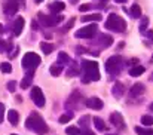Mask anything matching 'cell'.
Returning <instances> with one entry per match:
<instances>
[{"mask_svg": "<svg viewBox=\"0 0 153 135\" xmlns=\"http://www.w3.org/2000/svg\"><path fill=\"white\" fill-rule=\"evenodd\" d=\"M25 126L30 131H34L36 134L39 135H45L48 132V126H46L45 120L42 119V116L39 113H31L27 117V120H25Z\"/></svg>", "mask_w": 153, "mask_h": 135, "instance_id": "obj_1", "label": "cell"}, {"mask_svg": "<svg viewBox=\"0 0 153 135\" xmlns=\"http://www.w3.org/2000/svg\"><path fill=\"white\" fill-rule=\"evenodd\" d=\"M82 70H83V82L88 83L91 80L97 82L100 80V71H98V62L97 61H83L82 62Z\"/></svg>", "mask_w": 153, "mask_h": 135, "instance_id": "obj_2", "label": "cell"}, {"mask_svg": "<svg viewBox=\"0 0 153 135\" xmlns=\"http://www.w3.org/2000/svg\"><path fill=\"white\" fill-rule=\"evenodd\" d=\"M105 28H107V30H113V31H116V33H122V31H125V28H126V22H125V19L120 18L119 15L110 13L108 18H107V21H105Z\"/></svg>", "mask_w": 153, "mask_h": 135, "instance_id": "obj_3", "label": "cell"}, {"mask_svg": "<svg viewBox=\"0 0 153 135\" xmlns=\"http://www.w3.org/2000/svg\"><path fill=\"white\" fill-rule=\"evenodd\" d=\"M40 56L34 52H27L22 58V67L28 71V70H34L39 64H40Z\"/></svg>", "mask_w": 153, "mask_h": 135, "instance_id": "obj_4", "label": "cell"}, {"mask_svg": "<svg viewBox=\"0 0 153 135\" xmlns=\"http://www.w3.org/2000/svg\"><path fill=\"white\" fill-rule=\"evenodd\" d=\"M97 31H98L97 24H91V25H86V27L80 28L79 31H76L74 37L76 39H91V37H94L97 34Z\"/></svg>", "mask_w": 153, "mask_h": 135, "instance_id": "obj_5", "label": "cell"}, {"mask_svg": "<svg viewBox=\"0 0 153 135\" xmlns=\"http://www.w3.org/2000/svg\"><path fill=\"white\" fill-rule=\"evenodd\" d=\"M120 68H122V58H120L119 55L111 56V58L107 59V62H105V70H107V73L116 74V73L120 71Z\"/></svg>", "mask_w": 153, "mask_h": 135, "instance_id": "obj_6", "label": "cell"}, {"mask_svg": "<svg viewBox=\"0 0 153 135\" xmlns=\"http://www.w3.org/2000/svg\"><path fill=\"white\" fill-rule=\"evenodd\" d=\"M39 18H40V22L43 24V25H46V27H53V25H56V24H59L64 18L61 16V15H51V16H48V15H43V13H39Z\"/></svg>", "mask_w": 153, "mask_h": 135, "instance_id": "obj_7", "label": "cell"}, {"mask_svg": "<svg viewBox=\"0 0 153 135\" xmlns=\"http://www.w3.org/2000/svg\"><path fill=\"white\" fill-rule=\"evenodd\" d=\"M31 99H33V102L37 105V107H45V95H43V92L42 89L39 88V86H33V89H31Z\"/></svg>", "mask_w": 153, "mask_h": 135, "instance_id": "obj_8", "label": "cell"}, {"mask_svg": "<svg viewBox=\"0 0 153 135\" xmlns=\"http://www.w3.org/2000/svg\"><path fill=\"white\" fill-rule=\"evenodd\" d=\"M19 9V3L16 0H7L4 4V13L6 15H15Z\"/></svg>", "mask_w": 153, "mask_h": 135, "instance_id": "obj_9", "label": "cell"}, {"mask_svg": "<svg viewBox=\"0 0 153 135\" xmlns=\"http://www.w3.org/2000/svg\"><path fill=\"white\" fill-rule=\"evenodd\" d=\"M110 122H111V125H114V126H117V128H120V129H123V128H125L123 117H122V114H120V113H117V111L111 113V116H110Z\"/></svg>", "mask_w": 153, "mask_h": 135, "instance_id": "obj_10", "label": "cell"}, {"mask_svg": "<svg viewBox=\"0 0 153 135\" xmlns=\"http://www.w3.org/2000/svg\"><path fill=\"white\" fill-rule=\"evenodd\" d=\"M86 107L88 108H92V110H101L102 108V101L98 96H92L86 101Z\"/></svg>", "mask_w": 153, "mask_h": 135, "instance_id": "obj_11", "label": "cell"}, {"mask_svg": "<svg viewBox=\"0 0 153 135\" xmlns=\"http://www.w3.org/2000/svg\"><path fill=\"white\" fill-rule=\"evenodd\" d=\"M24 25H25L24 18H22V16L16 18V19H15V22H13V36H19V34H21V31H22V28H24Z\"/></svg>", "mask_w": 153, "mask_h": 135, "instance_id": "obj_12", "label": "cell"}, {"mask_svg": "<svg viewBox=\"0 0 153 135\" xmlns=\"http://www.w3.org/2000/svg\"><path fill=\"white\" fill-rule=\"evenodd\" d=\"M33 74H34V70H28V71H27V74L24 76V79H22V82H21V88H22V89H27V88L31 85V82H33Z\"/></svg>", "mask_w": 153, "mask_h": 135, "instance_id": "obj_13", "label": "cell"}, {"mask_svg": "<svg viewBox=\"0 0 153 135\" xmlns=\"http://www.w3.org/2000/svg\"><path fill=\"white\" fill-rule=\"evenodd\" d=\"M111 90H113L111 93H113L114 98H120V96L123 95V92H125V86H123L120 82H116V83L113 85V89Z\"/></svg>", "mask_w": 153, "mask_h": 135, "instance_id": "obj_14", "label": "cell"}, {"mask_svg": "<svg viewBox=\"0 0 153 135\" xmlns=\"http://www.w3.org/2000/svg\"><path fill=\"white\" fill-rule=\"evenodd\" d=\"M7 119H9L10 125L16 126V125H18V120H19V114H18V111H16V110H9V113H7Z\"/></svg>", "mask_w": 153, "mask_h": 135, "instance_id": "obj_15", "label": "cell"}, {"mask_svg": "<svg viewBox=\"0 0 153 135\" xmlns=\"http://www.w3.org/2000/svg\"><path fill=\"white\" fill-rule=\"evenodd\" d=\"M132 96H138V95H143L144 93V85L141 83H135L132 88H131V92H129Z\"/></svg>", "mask_w": 153, "mask_h": 135, "instance_id": "obj_16", "label": "cell"}, {"mask_svg": "<svg viewBox=\"0 0 153 135\" xmlns=\"http://www.w3.org/2000/svg\"><path fill=\"white\" fill-rule=\"evenodd\" d=\"M101 19H102V16L100 13H91V15H85V16L80 18V21H83V22H88V21L97 22V21H101Z\"/></svg>", "mask_w": 153, "mask_h": 135, "instance_id": "obj_17", "label": "cell"}, {"mask_svg": "<svg viewBox=\"0 0 153 135\" xmlns=\"http://www.w3.org/2000/svg\"><path fill=\"white\" fill-rule=\"evenodd\" d=\"M144 71H146V68H144L143 65H135V67H132V68L129 70V74H131L132 77H138V76H141Z\"/></svg>", "mask_w": 153, "mask_h": 135, "instance_id": "obj_18", "label": "cell"}, {"mask_svg": "<svg viewBox=\"0 0 153 135\" xmlns=\"http://www.w3.org/2000/svg\"><path fill=\"white\" fill-rule=\"evenodd\" d=\"M49 7H51V10H52V12H53V13L56 15V13H59V12H62V10H64L65 4H64L62 1H55V3H52V4L49 6Z\"/></svg>", "mask_w": 153, "mask_h": 135, "instance_id": "obj_19", "label": "cell"}, {"mask_svg": "<svg viewBox=\"0 0 153 135\" xmlns=\"http://www.w3.org/2000/svg\"><path fill=\"white\" fill-rule=\"evenodd\" d=\"M61 71H62V64H59V62L52 64L51 68H49V73H51L52 76H59Z\"/></svg>", "mask_w": 153, "mask_h": 135, "instance_id": "obj_20", "label": "cell"}, {"mask_svg": "<svg viewBox=\"0 0 153 135\" xmlns=\"http://www.w3.org/2000/svg\"><path fill=\"white\" fill-rule=\"evenodd\" d=\"M100 42H101L102 47H108V46L113 43V39H111V36H108V34H101V36H100Z\"/></svg>", "mask_w": 153, "mask_h": 135, "instance_id": "obj_21", "label": "cell"}, {"mask_svg": "<svg viewBox=\"0 0 153 135\" xmlns=\"http://www.w3.org/2000/svg\"><path fill=\"white\" fill-rule=\"evenodd\" d=\"M131 15H132L134 18H140V16H141V7H140V4L134 3V4L131 6Z\"/></svg>", "mask_w": 153, "mask_h": 135, "instance_id": "obj_22", "label": "cell"}, {"mask_svg": "<svg viewBox=\"0 0 153 135\" xmlns=\"http://www.w3.org/2000/svg\"><path fill=\"white\" fill-rule=\"evenodd\" d=\"M94 125H95V128H97V131H104L107 126H105V123H104V120L100 119V117H94Z\"/></svg>", "mask_w": 153, "mask_h": 135, "instance_id": "obj_23", "label": "cell"}, {"mask_svg": "<svg viewBox=\"0 0 153 135\" xmlns=\"http://www.w3.org/2000/svg\"><path fill=\"white\" fill-rule=\"evenodd\" d=\"M40 49H42V52L45 55H48V53H51L52 50H53V46L51 43H48V42H43V43H40Z\"/></svg>", "mask_w": 153, "mask_h": 135, "instance_id": "obj_24", "label": "cell"}, {"mask_svg": "<svg viewBox=\"0 0 153 135\" xmlns=\"http://www.w3.org/2000/svg\"><path fill=\"white\" fill-rule=\"evenodd\" d=\"M79 71H80V67H77L76 64H73V65L68 68V71H67V77H73V76L79 74Z\"/></svg>", "mask_w": 153, "mask_h": 135, "instance_id": "obj_25", "label": "cell"}, {"mask_svg": "<svg viewBox=\"0 0 153 135\" xmlns=\"http://www.w3.org/2000/svg\"><path fill=\"white\" fill-rule=\"evenodd\" d=\"M141 123H143L144 126H153V116L144 114V116L141 117Z\"/></svg>", "mask_w": 153, "mask_h": 135, "instance_id": "obj_26", "label": "cell"}, {"mask_svg": "<svg viewBox=\"0 0 153 135\" xmlns=\"http://www.w3.org/2000/svg\"><path fill=\"white\" fill-rule=\"evenodd\" d=\"M58 58H59V61H58L59 64H68L70 62V56L65 52H59L58 53Z\"/></svg>", "mask_w": 153, "mask_h": 135, "instance_id": "obj_27", "label": "cell"}, {"mask_svg": "<svg viewBox=\"0 0 153 135\" xmlns=\"http://www.w3.org/2000/svg\"><path fill=\"white\" fill-rule=\"evenodd\" d=\"M135 132L138 135H152L153 131L149 128H140V126H135Z\"/></svg>", "mask_w": 153, "mask_h": 135, "instance_id": "obj_28", "label": "cell"}, {"mask_svg": "<svg viewBox=\"0 0 153 135\" xmlns=\"http://www.w3.org/2000/svg\"><path fill=\"white\" fill-rule=\"evenodd\" d=\"M147 25H149V18L147 16H143L141 18V22H140V33H146Z\"/></svg>", "mask_w": 153, "mask_h": 135, "instance_id": "obj_29", "label": "cell"}, {"mask_svg": "<svg viewBox=\"0 0 153 135\" xmlns=\"http://www.w3.org/2000/svg\"><path fill=\"white\" fill-rule=\"evenodd\" d=\"M10 47H12L10 42H4V40H0V50H1V52H9V50H10Z\"/></svg>", "mask_w": 153, "mask_h": 135, "instance_id": "obj_30", "label": "cell"}, {"mask_svg": "<svg viewBox=\"0 0 153 135\" xmlns=\"http://www.w3.org/2000/svg\"><path fill=\"white\" fill-rule=\"evenodd\" d=\"M73 119V113H65V114H62L61 117H59V123H67V122H70Z\"/></svg>", "mask_w": 153, "mask_h": 135, "instance_id": "obj_31", "label": "cell"}, {"mask_svg": "<svg viewBox=\"0 0 153 135\" xmlns=\"http://www.w3.org/2000/svg\"><path fill=\"white\" fill-rule=\"evenodd\" d=\"M65 132L68 135H80V129L76 128V126H68V128L65 129Z\"/></svg>", "mask_w": 153, "mask_h": 135, "instance_id": "obj_32", "label": "cell"}, {"mask_svg": "<svg viewBox=\"0 0 153 135\" xmlns=\"http://www.w3.org/2000/svg\"><path fill=\"white\" fill-rule=\"evenodd\" d=\"M0 70H1L3 73H10V71H12V65H10L9 62H1V64H0Z\"/></svg>", "mask_w": 153, "mask_h": 135, "instance_id": "obj_33", "label": "cell"}, {"mask_svg": "<svg viewBox=\"0 0 153 135\" xmlns=\"http://www.w3.org/2000/svg\"><path fill=\"white\" fill-rule=\"evenodd\" d=\"M88 122H89V116H85V117H82V119L79 120V126H83V128L86 129V126H88Z\"/></svg>", "mask_w": 153, "mask_h": 135, "instance_id": "obj_34", "label": "cell"}, {"mask_svg": "<svg viewBox=\"0 0 153 135\" xmlns=\"http://www.w3.org/2000/svg\"><path fill=\"white\" fill-rule=\"evenodd\" d=\"M6 88L9 92H15V88H16V82H13V80H10L7 85H6Z\"/></svg>", "mask_w": 153, "mask_h": 135, "instance_id": "obj_35", "label": "cell"}, {"mask_svg": "<svg viewBox=\"0 0 153 135\" xmlns=\"http://www.w3.org/2000/svg\"><path fill=\"white\" fill-rule=\"evenodd\" d=\"M92 6L91 4H88V3H85V4H80V7H79V10L80 12H86V10H89Z\"/></svg>", "mask_w": 153, "mask_h": 135, "instance_id": "obj_36", "label": "cell"}, {"mask_svg": "<svg viewBox=\"0 0 153 135\" xmlns=\"http://www.w3.org/2000/svg\"><path fill=\"white\" fill-rule=\"evenodd\" d=\"M3 119H4V105L0 102V123L3 122Z\"/></svg>", "mask_w": 153, "mask_h": 135, "instance_id": "obj_37", "label": "cell"}, {"mask_svg": "<svg viewBox=\"0 0 153 135\" xmlns=\"http://www.w3.org/2000/svg\"><path fill=\"white\" fill-rule=\"evenodd\" d=\"M80 135H95L94 132L88 131V129H80Z\"/></svg>", "mask_w": 153, "mask_h": 135, "instance_id": "obj_38", "label": "cell"}, {"mask_svg": "<svg viewBox=\"0 0 153 135\" xmlns=\"http://www.w3.org/2000/svg\"><path fill=\"white\" fill-rule=\"evenodd\" d=\"M114 1H116V3H125L126 0H114Z\"/></svg>", "mask_w": 153, "mask_h": 135, "instance_id": "obj_39", "label": "cell"}, {"mask_svg": "<svg viewBox=\"0 0 153 135\" xmlns=\"http://www.w3.org/2000/svg\"><path fill=\"white\" fill-rule=\"evenodd\" d=\"M16 1H18L19 4H24V0H16Z\"/></svg>", "mask_w": 153, "mask_h": 135, "instance_id": "obj_40", "label": "cell"}, {"mask_svg": "<svg viewBox=\"0 0 153 135\" xmlns=\"http://www.w3.org/2000/svg\"><path fill=\"white\" fill-rule=\"evenodd\" d=\"M1 33H3V25L0 24V34H1Z\"/></svg>", "mask_w": 153, "mask_h": 135, "instance_id": "obj_41", "label": "cell"}, {"mask_svg": "<svg viewBox=\"0 0 153 135\" xmlns=\"http://www.w3.org/2000/svg\"><path fill=\"white\" fill-rule=\"evenodd\" d=\"M149 108H150V110H152V111H153V102H152V104H150V105H149Z\"/></svg>", "mask_w": 153, "mask_h": 135, "instance_id": "obj_42", "label": "cell"}, {"mask_svg": "<svg viewBox=\"0 0 153 135\" xmlns=\"http://www.w3.org/2000/svg\"><path fill=\"white\" fill-rule=\"evenodd\" d=\"M34 1H36V3H42L43 0H34Z\"/></svg>", "mask_w": 153, "mask_h": 135, "instance_id": "obj_43", "label": "cell"}, {"mask_svg": "<svg viewBox=\"0 0 153 135\" xmlns=\"http://www.w3.org/2000/svg\"><path fill=\"white\" fill-rule=\"evenodd\" d=\"M70 1H71V3H77V0H70Z\"/></svg>", "mask_w": 153, "mask_h": 135, "instance_id": "obj_44", "label": "cell"}, {"mask_svg": "<svg viewBox=\"0 0 153 135\" xmlns=\"http://www.w3.org/2000/svg\"><path fill=\"white\" fill-rule=\"evenodd\" d=\"M150 80H153V73H152V74H150Z\"/></svg>", "mask_w": 153, "mask_h": 135, "instance_id": "obj_45", "label": "cell"}, {"mask_svg": "<svg viewBox=\"0 0 153 135\" xmlns=\"http://www.w3.org/2000/svg\"><path fill=\"white\" fill-rule=\"evenodd\" d=\"M102 1H104V3H105V1H107V0H102Z\"/></svg>", "mask_w": 153, "mask_h": 135, "instance_id": "obj_46", "label": "cell"}, {"mask_svg": "<svg viewBox=\"0 0 153 135\" xmlns=\"http://www.w3.org/2000/svg\"><path fill=\"white\" fill-rule=\"evenodd\" d=\"M108 135H114V134H108Z\"/></svg>", "mask_w": 153, "mask_h": 135, "instance_id": "obj_47", "label": "cell"}, {"mask_svg": "<svg viewBox=\"0 0 153 135\" xmlns=\"http://www.w3.org/2000/svg\"><path fill=\"white\" fill-rule=\"evenodd\" d=\"M12 135H18V134H12Z\"/></svg>", "mask_w": 153, "mask_h": 135, "instance_id": "obj_48", "label": "cell"}, {"mask_svg": "<svg viewBox=\"0 0 153 135\" xmlns=\"http://www.w3.org/2000/svg\"><path fill=\"white\" fill-rule=\"evenodd\" d=\"M152 59H153V56H152Z\"/></svg>", "mask_w": 153, "mask_h": 135, "instance_id": "obj_49", "label": "cell"}]
</instances>
